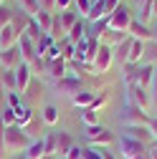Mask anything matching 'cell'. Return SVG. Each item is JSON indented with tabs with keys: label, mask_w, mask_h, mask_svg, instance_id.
I'll use <instances>...</instances> for the list:
<instances>
[{
	"label": "cell",
	"mask_w": 157,
	"mask_h": 159,
	"mask_svg": "<svg viewBox=\"0 0 157 159\" xmlns=\"http://www.w3.org/2000/svg\"><path fill=\"white\" fill-rule=\"evenodd\" d=\"M64 159H84V147H78V144H74V147L69 149V154H66Z\"/></svg>",
	"instance_id": "8d00e7d4"
},
{
	"label": "cell",
	"mask_w": 157,
	"mask_h": 159,
	"mask_svg": "<svg viewBox=\"0 0 157 159\" xmlns=\"http://www.w3.org/2000/svg\"><path fill=\"white\" fill-rule=\"evenodd\" d=\"M41 159H58V157H51V154H43Z\"/></svg>",
	"instance_id": "c3c4849f"
},
{
	"label": "cell",
	"mask_w": 157,
	"mask_h": 159,
	"mask_svg": "<svg viewBox=\"0 0 157 159\" xmlns=\"http://www.w3.org/2000/svg\"><path fill=\"white\" fill-rule=\"evenodd\" d=\"M33 20H36V25L41 28L43 33H51V25H53V13H48V10H41V13H38V15L33 18Z\"/></svg>",
	"instance_id": "7402d4cb"
},
{
	"label": "cell",
	"mask_w": 157,
	"mask_h": 159,
	"mask_svg": "<svg viewBox=\"0 0 157 159\" xmlns=\"http://www.w3.org/2000/svg\"><path fill=\"white\" fill-rule=\"evenodd\" d=\"M31 81H33V68L28 63H21L15 68V91L18 93H26L28 86H31Z\"/></svg>",
	"instance_id": "ba28073f"
},
{
	"label": "cell",
	"mask_w": 157,
	"mask_h": 159,
	"mask_svg": "<svg viewBox=\"0 0 157 159\" xmlns=\"http://www.w3.org/2000/svg\"><path fill=\"white\" fill-rule=\"evenodd\" d=\"M58 91H64V93H78L81 91V78H76V76H64L61 81H58Z\"/></svg>",
	"instance_id": "2e32d148"
},
{
	"label": "cell",
	"mask_w": 157,
	"mask_h": 159,
	"mask_svg": "<svg viewBox=\"0 0 157 159\" xmlns=\"http://www.w3.org/2000/svg\"><path fill=\"white\" fill-rule=\"evenodd\" d=\"M15 111V126H21V129H26L31 121H33V111L26 106V104H21L18 109H13Z\"/></svg>",
	"instance_id": "ffe728a7"
},
{
	"label": "cell",
	"mask_w": 157,
	"mask_h": 159,
	"mask_svg": "<svg viewBox=\"0 0 157 159\" xmlns=\"http://www.w3.org/2000/svg\"><path fill=\"white\" fill-rule=\"evenodd\" d=\"M117 144H119L122 159H150L147 147L142 142H134V139H129V136H119V139H117Z\"/></svg>",
	"instance_id": "3957f363"
},
{
	"label": "cell",
	"mask_w": 157,
	"mask_h": 159,
	"mask_svg": "<svg viewBox=\"0 0 157 159\" xmlns=\"http://www.w3.org/2000/svg\"><path fill=\"white\" fill-rule=\"evenodd\" d=\"M56 20H58V25H61V30H64V35H69V30L81 20V18H78V13L76 10H64V13H56Z\"/></svg>",
	"instance_id": "7c38bea8"
},
{
	"label": "cell",
	"mask_w": 157,
	"mask_h": 159,
	"mask_svg": "<svg viewBox=\"0 0 157 159\" xmlns=\"http://www.w3.org/2000/svg\"><path fill=\"white\" fill-rule=\"evenodd\" d=\"M129 48H132V38H124V41L114 48V58L119 61L122 66H127V56H129Z\"/></svg>",
	"instance_id": "603a6c76"
},
{
	"label": "cell",
	"mask_w": 157,
	"mask_h": 159,
	"mask_svg": "<svg viewBox=\"0 0 157 159\" xmlns=\"http://www.w3.org/2000/svg\"><path fill=\"white\" fill-rule=\"evenodd\" d=\"M0 124H3L5 129H8V126H15V111H13L10 106H3V109H0Z\"/></svg>",
	"instance_id": "f546056e"
},
{
	"label": "cell",
	"mask_w": 157,
	"mask_h": 159,
	"mask_svg": "<svg viewBox=\"0 0 157 159\" xmlns=\"http://www.w3.org/2000/svg\"><path fill=\"white\" fill-rule=\"evenodd\" d=\"M137 3H140V0H137Z\"/></svg>",
	"instance_id": "f5cc1de1"
},
{
	"label": "cell",
	"mask_w": 157,
	"mask_h": 159,
	"mask_svg": "<svg viewBox=\"0 0 157 159\" xmlns=\"http://www.w3.org/2000/svg\"><path fill=\"white\" fill-rule=\"evenodd\" d=\"M152 38H155V41H157V28H152Z\"/></svg>",
	"instance_id": "681fc988"
},
{
	"label": "cell",
	"mask_w": 157,
	"mask_h": 159,
	"mask_svg": "<svg viewBox=\"0 0 157 159\" xmlns=\"http://www.w3.org/2000/svg\"><path fill=\"white\" fill-rule=\"evenodd\" d=\"M122 136H129L134 142H142L145 147H150L155 139L150 134V126H122Z\"/></svg>",
	"instance_id": "9c48e42d"
},
{
	"label": "cell",
	"mask_w": 157,
	"mask_h": 159,
	"mask_svg": "<svg viewBox=\"0 0 157 159\" xmlns=\"http://www.w3.org/2000/svg\"><path fill=\"white\" fill-rule=\"evenodd\" d=\"M107 101H109V91H102V93H96V96H94V101H91L89 109H91V111H99Z\"/></svg>",
	"instance_id": "d6a6232c"
},
{
	"label": "cell",
	"mask_w": 157,
	"mask_h": 159,
	"mask_svg": "<svg viewBox=\"0 0 157 159\" xmlns=\"http://www.w3.org/2000/svg\"><path fill=\"white\" fill-rule=\"evenodd\" d=\"M74 5V0H56V5H53V10H58V13H64V10H69Z\"/></svg>",
	"instance_id": "ab89813d"
},
{
	"label": "cell",
	"mask_w": 157,
	"mask_h": 159,
	"mask_svg": "<svg viewBox=\"0 0 157 159\" xmlns=\"http://www.w3.org/2000/svg\"><path fill=\"white\" fill-rule=\"evenodd\" d=\"M28 159H41L43 154H46V149H43V139H33V142H31V147L23 152Z\"/></svg>",
	"instance_id": "d4e9b609"
},
{
	"label": "cell",
	"mask_w": 157,
	"mask_h": 159,
	"mask_svg": "<svg viewBox=\"0 0 157 159\" xmlns=\"http://www.w3.org/2000/svg\"><path fill=\"white\" fill-rule=\"evenodd\" d=\"M102 18H107V15H104V3H102V0H91L89 13L84 15V20H89V23H99Z\"/></svg>",
	"instance_id": "e0dca14e"
},
{
	"label": "cell",
	"mask_w": 157,
	"mask_h": 159,
	"mask_svg": "<svg viewBox=\"0 0 157 159\" xmlns=\"http://www.w3.org/2000/svg\"><path fill=\"white\" fill-rule=\"evenodd\" d=\"M33 142V136L21 126H8L3 129V152L5 154H23Z\"/></svg>",
	"instance_id": "6da1fadb"
},
{
	"label": "cell",
	"mask_w": 157,
	"mask_h": 159,
	"mask_svg": "<svg viewBox=\"0 0 157 159\" xmlns=\"http://www.w3.org/2000/svg\"><path fill=\"white\" fill-rule=\"evenodd\" d=\"M66 38H69L71 43H78V41H84V38H89V35H86V25H84V20H78V23L69 30V35H66Z\"/></svg>",
	"instance_id": "484cf974"
},
{
	"label": "cell",
	"mask_w": 157,
	"mask_h": 159,
	"mask_svg": "<svg viewBox=\"0 0 157 159\" xmlns=\"http://www.w3.org/2000/svg\"><path fill=\"white\" fill-rule=\"evenodd\" d=\"M84 159H102L99 147H84Z\"/></svg>",
	"instance_id": "74e56055"
},
{
	"label": "cell",
	"mask_w": 157,
	"mask_h": 159,
	"mask_svg": "<svg viewBox=\"0 0 157 159\" xmlns=\"http://www.w3.org/2000/svg\"><path fill=\"white\" fill-rule=\"evenodd\" d=\"M18 3H21V10L28 18H36L38 13H41V3H38V0H18Z\"/></svg>",
	"instance_id": "4316f807"
},
{
	"label": "cell",
	"mask_w": 157,
	"mask_h": 159,
	"mask_svg": "<svg viewBox=\"0 0 157 159\" xmlns=\"http://www.w3.org/2000/svg\"><path fill=\"white\" fill-rule=\"evenodd\" d=\"M3 129H5V126H3V124H0V131H3Z\"/></svg>",
	"instance_id": "f907efd6"
},
{
	"label": "cell",
	"mask_w": 157,
	"mask_h": 159,
	"mask_svg": "<svg viewBox=\"0 0 157 159\" xmlns=\"http://www.w3.org/2000/svg\"><path fill=\"white\" fill-rule=\"evenodd\" d=\"M13 15H15V10H13V8H8L5 3L0 5V28H5V25H10V23H13Z\"/></svg>",
	"instance_id": "4dcf8cb0"
},
{
	"label": "cell",
	"mask_w": 157,
	"mask_h": 159,
	"mask_svg": "<svg viewBox=\"0 0 157 159\" xmlns=\"http://www.w3.org/2000/svg\"><path fill=\"white\" fill-rule=\"evenodd\" d=\"M142 63H150V66H157V41L152 38V41L145 43V53H142Z\"/></svg>",
	"instance_id": "44dd1931"
},
{
	"label": "cell",
	"mask_w": 157,
	"mask_h": 159,
	"mask_svg": "<svg viewBox=\"0 0 157 159\" xmlns=\"http://www.w3.org/2000/svg\"><path fill=\"white\" fill-rule=\"evenodd\" d=\"M102 3H104V15L109 18V15H112V13L117 10V8L122 5V0H102Z\"/></svg>",
	"instance_id": "d590c367"
},
{
	"label": "cell",
	"mask_w": 157,
	"mask_h": 159,
	"mask_svg": "<svg viewBox=\"0 0 157 159\" xmlns=\"http://www.w3.org/2000/svg\"><path fill=\"white\" fill-rule=\"evenodd\" d=\"M18 41H21V33L15 30V25H5V28H0V51H5V48H13L18 46Z\"/></svg>",
	"instance_id": "8fae6325"
},
{
	"label": "cell",
	"mask_w": 157,
	"mask_h": 159,
	"mask_svg": "<svg viewBox=\"0 0 157 159\" xmlns=\"http://www.w3.org/2000/svg\"><path fill=\"white\" fill-rule=\"evenodd\" d=\"M46 71H48L51 78L61 81V78L66 76V61H64V58H53V61H46Z\"/></svg>",
	"instance_id": "9a60e30c"
},
{
	"label": "cell",
	"mask_w": 157,
	"mask_h": 159,
	"mask_svg": "<svg viewBox=\"0 0 157 159\" xmlns=\"http://www.w3.org/2000/svg\"><path fill=\"white\" fill-rule=\"evenodd\" d=\"M112 61H114V48H109V46H102V43H99V51H96L94 61H91V68H94L96 73H107V71H109V66H112Z\"/></svg>",
	"instance_id": "52a82bcc"
},
{
	"label": "cell",
	"mask_w": 157,
	"mask_h": 159,
	"mask_svg": "<svg viewBox=\"0 0 157 159\" xmlns=\"http://www.w3.org/2000/svg\"><path fill=\"white\" fill-rule=\"evenodd\" d=\"M26 38H28V41H33V43H38V41H41V38L46 35L41 28H38L36 25V20H33V18H31V23H28V28H26V33H23Z\"/></svg>",
	"instance_id": "83f0119b"
},
{
	"label": "cell",
	"mask_w": 157,
	"mask_h": 159,
	"mask_svg": "<svg viewBox=\"0 0 157 159\" xmlns=\"http://www.w3.org/2000/svg\"><path fill=\"white\" fill-rule=\"evenodd\" d=\"M150 119H152V116H150L147 111H142L140 106L127 104L124 111H122V116H119V121H122V126H147Z\"/></svg>",
	"instance_id": "277c9868"
},
{
	"label": "cell",
	"mask_w": 157,
	"mask_h": 159,
	"mask_svg": "<svg viewBox=\"0 0 157 159\" xmlns=\"http://www.w3.org/2000/svg\"><path fill=\"white\" fill-rule=\"evenodd\" d=\"M127 104H134V106H140L142 111L150 114V109H152L150 91L142 89V86H127Z\"/></svg>",
	"instance_id": "8992f818"
},
{
	"label": "cell",
	"mask_w": 157,
	"mask_h": 159,
	"mask_svg": "<svg viewBox=\"0 0 157 159\" xmlns=\"http://www.w3.org/2000/svg\"><path fill=\"white\" fill-rule=\"evenodd\" d=\"M53 5H56V0H41V10H48V13H53Z\"/></svg>",
	"instance_id": "60d3db41"
},
{
	"label": "cell",
	"mask_w": 157,
	"mask_h": 159,
	"mask_svg": "<svg viewBox=\"0 0 157 159\" xmlns=\"http://www.w3.org/2000/svg\"><path fill=\"white\" fill-rule=\"evenodd\" d=\"M94 96H96V91H86V89H81L78 93L71 96V101H74V106H78V109H89L91 101H94Z\"/></svg>",
	"instance_id": "d6986e66"
},
{
	"label": "cell",
	"mask_w": 157,
	"mask_h": 159,
	"mask_svg": "<svg viewBox=\"0 0 157 159\" xmlns=\"http://www.w3.org/2000/svg\"><path fill=\"white\" fill-rule=\"evenodd\" d=\"M84 136H86L89 147H109V144L117 142V136H114L107 126H102V124H99V126H86Z\"/></svg>",
	"instance_id": "5b68a950"
},
{
	"label": "cell",
	"mask_w": 157,
	"mask_h": 159,
	"mask_svg": "<svg viewBox=\"0 0 157 159\" xmlns=\"http://www.w3.org/2000/svg\"><path fill=\"white\" fill-rule=\"evenodd\" d=\"M74 5H76V13H81V18L89 13V5H91V0H74Z\"/></svg>",
	"instance_id": "f35d334b"
},
{
	"label": "cell",
	"mask_w": 157,
	"mask_h": 159,
	"mask_svg": "<svg viewBox=\"0 0 157 159\" xmlns=\"http://www.w3.org/2000/svg\"><path fill=\"white\" fill-rule=\"evenodd\" d=\"M81 121H84V126H99L102 119H99V114H96V111L84 109V111H81Z\"/></svg>",
	"instance_id": "f1b7e54d"
},
{
	"label": "cell",
	"mask_w": 157,
	"mask_h": 159,
	"mask_svg": "<svg viewBox=\"0 0 157 159\" xmlns=\"http://www.w3.org/2000/svg\"><path fill=\"white\" fill-rule=\"evenodd\" d=\"M0 5H3V0H0Z\"/></svg>",
	"instance_id": "816d5d0a"
},
{
	"label": "cell",
	"mask_w": 157,
	"mask_h": 159,
	"mask_svg": "<svg viewBox=\"0 0 157 159\" xmlns=\"http://www.w3.org/2000/svg\"><path fill=\"white\" fill-rule=\"evenodd\" d=\"M150 101H152V106H157V66H155V76H152V84H150Z\"/></svg>",
	"instance_id": "e575fe53"
},
{
	"label": "cell",
	"mask_w": 157,
	"mask_h": 159,
	"mask_svg": "<svg viewBox=\"0 0 157 159\" xmlns=\"http://www.w3.org/2000/svg\"><path fill=\"white\" fill-rule=\"evenodd\" d=\"M43 149H46V154L56 157V149H58V144H56V131H51V134L43 136Z\"/></svg>",
	"instance_id": "1f68e13d"
},
{
	"label": "cell",
	"mask_w": 157,
	"mask_h": 159,
	"mask_svg": "<svg viewBox=\"0 0 157 159\" xmlns=\"http://www.w3.org/2000/svg\"><path fill=\"white\" fill-rule=\"evenodd\" d=\"M150 134H152V139H155V142H157V119H150Z\"/></svg>",
	"instance_id": "b9f144b4"
},
{
	"label": "cell",
	"mask_w": 157,
	"mask_h": 159,
	"mask_svg": "<svg viewBox=\"0 0 157 159\" xmlns=\"http://www.w3.org/2000/svg\"><path fill=\"white\" fill-rule=\"evenodd\" d=\"M5 106V91H0V109Z\"/></svg>",
	"instance_id": "f6af8a7d"
},
{
	"label": "cell",
	"mask_w": 157,
	"mask_h": 159,
	"mask_svg": "<svg viewBox=\"0 0 157 159\" xmlns=\"http://www.w3.org/2000/svg\"><path fill=\"white\" fill-rule=\"evenodd\" d=\"M13 159H28V157H26V154H15Z\"/></svg>",
	"instance_id": "7dc6e473"
},
{
	"label": "cell",
	"mask_w": 157,
	"mask_h": 159,
	"mask_svg": "<svg viewBox=\"0 0 157 159\" xmlns=\"http://www.w3.org/2000/svg\"><path fill=\"white\" fill-rule=\"evenodd\" d=\"M5 104L10 106V109H18L23 101H21V93L18 91H5Z\"/></svg>",
	"instance_id": "836d02e7"
},
{
	"label": "cell",
	"mask_w": 157,
	"mask_h": 159,
	"mask_svg": "<svg viewBox=\"0 0 157 159\" xmlns=\"http://www.w3.org/2000/svg\"><path fill=\"white\" fill-rule=\"evenodd\" d=\"M0 84L5 91H15V68H0Z\"/></svg>",
	"instance_id": "cb8c5ba5"
},
{
	"label": "cell",
	"mask_w": 157,
	"mask_h": 159,
	"mask_svg": "<svg viewBox=\"0 0 157 159\" xmlns=\"http://www.w3.org/2000/svg\"><path fill=\"white\" fill-rule=\"evenodd\" d=\"M99 152H102V159H117V157H114V154H112L107 147H99Z\"/></svg>",
	"instance_id": "ee69618b"
},
{
	"label": "cell",
	"mask_w": 157,
	"mask_h": 159,
	"mask_svg": "<svg viewBox=\"0 0 157 159\" xmlns=\"http://www.w3.org/2000/svg\"><path fill=\"white\" fill-rule=\"evenodd\" d=\"M147 154H150V159H157V142H152L147 147Z\"/></svg>",
	"instance_id": "7bdbcfd3"
},
{
	"label": "cell",
	"mask_w": 157,
	"mask_h": 159,
	"mask_svg": "<svg viewBox=\"0 0 157 159\" xmlns=\"http://www.w3.org/2000/svg\"><path fill=\"white\" fill-rule=\"evenodd\" d=\"M129 38L147 43V41H152V28L145 25V23H140V20H132V25H129Z\"/></svg>",
	"instance_id": "4fadbf2b"
},
{
	"label": "cell",
	"mask_w": 157,
	"mask_h": 159,
	"mask_svg": "<svg viewBox=\"0 0 157 159\" xmlns=\"http://www.w3.org/2000/svg\"><path fill=\"white\" fill-rule=\"evenodd\" d=\"M56 144H58L56 157H58V159H64V157L69 154V149L74 147V139H71V134H69V131H56Z\"/></svg>",
	"instance_id": "5bb4252c"
},
{
	"label": "cell",
	"mask_w": 157,
	"mask_h": 159,
	"mask_svg": "<svg viewBox=\"0 0 157 159\" xmlns=\"http://www.w3.org/2000/svg\"><path fill=\"white\" fill-rule=\"evenodd\" d=\"M21 63H23V58H21V48L18 46L0 51V68H18Z\"/></svg>",
	"instance_id": "30bf717a"
},
{
	"label": "cell",
	"mask_w": 157,
	"mask_h": 159,
	"mask_svg": "<svg viewBox=\"0 0 157 159\" xmlns=\"http://www.w3.org/2000/svg\"><path fill=\"white\" fill-rule=\"evenodd\" d=\"M58 116H61L58 106H53V104H46V106H43V111H41V121H43L46 126H56V124H58Z\"/></svg>",
	"instance_id": "ac0fdd59"
},
{
	"label": "cell",
	"mask_w": 157,
	"mask_h": 159,
	"mask_svg": "<svg viewBox=\"0 0 157 159\" xmlns=\"http://www.w3.org/2000/svg\"><path fill=\"white\" fill-rule=\"evenodd\" d=\"M152 18H157V0L152 3Z\"/></svg>",
	"instance_id": "bcb514c9"
},
{
	"label": "cell",
	"mask_w": 157,
	"mask_h": 159,
	"mask_svg": "<svg viewBox=\"0 0 157 159\" xmlns=\"http://www.w3.org/2000/svg\"><path fill=\"white\" fill-rule=\"evenodd\" d=\"M104 20H107V28L109 30H117V33H129V25H132V20H134V18H132V10L122 3L119 8H117L109 18H104Z\"/></svg>",
	"instance_id": "7a4b0ae2"
}]
</instances>
